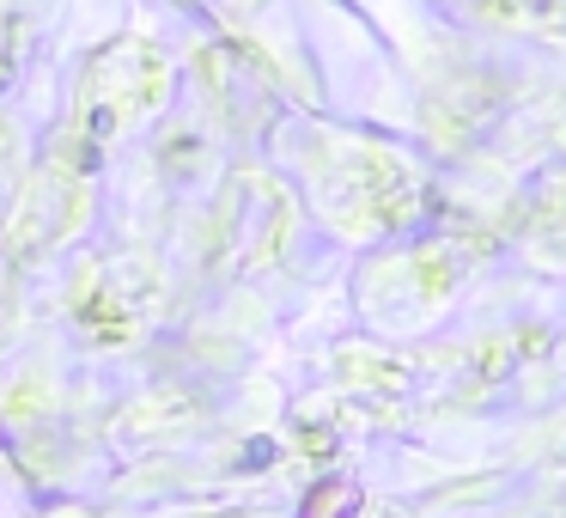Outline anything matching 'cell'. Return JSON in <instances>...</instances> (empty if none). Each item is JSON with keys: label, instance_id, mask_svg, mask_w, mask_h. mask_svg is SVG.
I'll list each match as a JSON object with an SVG mask.
<instances>
[{"label": "cell", "instance_id": "cell-1", "mask_svg": "<svg viewBox=\"0 0 566 518\" xmlns=\"http://www.w3.org/2000/svg\"><path fill=\"white\" fill-rule=\"evenodd\" d=\"M354 512H359V488L347 476H323L298 506V518H354Z\"/></svg>", "mask_w": 566, "mask_h": 518}]
</instances>
